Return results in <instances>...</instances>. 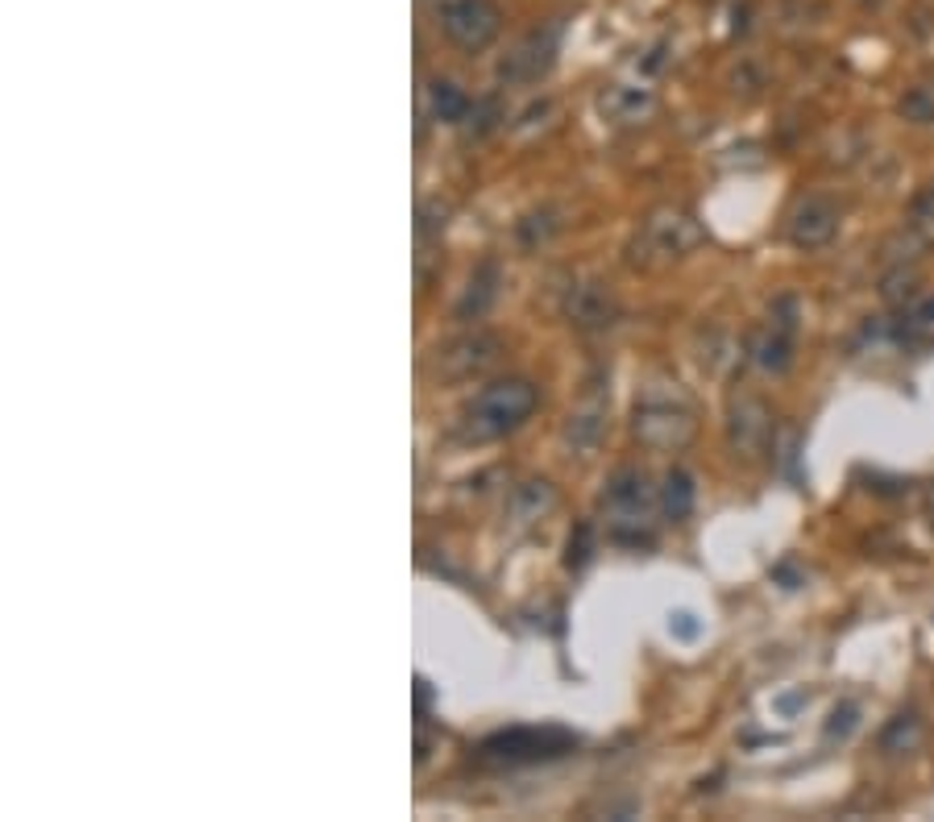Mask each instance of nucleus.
<instances>
[{"label": "nucleus", "instance_id": "obj_1", "mask_svg": "<svg viewBox=\"0 0 934 822\" xmlns=\"http://www.w3.org/2000/svg\"><path fill=\"white\" fill-rule=\"evenodd\" d=\"M540 391L528 382V378H503V382H491L474 407L466 412V428L462 437L466 441H494L503 432H512L519 423L537 412Z\"/></svg>", "mask_w": 934, "mask_h": 822}, {"label": "nucleus", "instance_id": "obj_2", "mask_svg": "<svg viewBox=\"0 0 934 822\" xmlns=\"http://www.w3.org/2000/svg\"><path fill=\"white\" fill-rule=\"evenodd\" d=\"M573 748H578V735L560 728H512L491 735L482 744V756L498 760V764H532V760H553V756H565Z\"/></svg>", "mask_w": 934, "mask_h": 822}, {"label": "nucleus", "instance_id": "obj_3", "mask_svg": "<svg viewBox=\"0 0 934 822\" xmlns=\"http://www.w3.org/2000/svg\"><path fill=\"white\" fill-rule=\"evenodd\" d=\"M610 507V536L615 541H648V511H653V491L640 470H619L607 482Z\"/></svg>", "mask_w": 934, "mask_h": 822}, {"label": "nucleus", "instance_id": "obj_4", "mask_svg": "<svg viewBox=\"0 0 934 822\" xmlns=\"http://www.w3.org/2000/svg\"><path fill=\"white\" fill-rule=\"evenodd\" d=\"M635 437H640V445L648 448H660V453H669V448H685L694 441V416L681 407V403H665V400H644L635 407Z\"/></svg>", "mask_w": 934, "mask_h": 822}, {"label": "nucleus", "instance_id": "obj_5", "mask_svg": "<svg viewBox=\"0 0 934 822\" xmlns=\"http://www.w3.org/2000/svg\"><path fill=\"white\" fill-rule=\"evenodd\" d=\"M557 63V25H537L498 59V79L503 84H537L540 75Z\"/></svg>", "mask_w": 934, "mask_h": 822}, {"label": "nucleus", "instance_id": "obj_6", "mask_svg": "<svg viewBox=\"0 0 934 822\" xmlns=\"http://www.w3.org/2000/svg\"><path fill=\"white\" fill-rule=\"evenodd\" d=\"M444 38L453 42V47L462 50H487L498 38V9H494L491 0H453L449 9H444Z\"/></svg>", "mask_w": 934, "mask_h": 822}, {"label": "nucleus", "instance_id": "obj_7", "mask_svg": "<svg viewBox=\"0 0 934 822\" xmlns=\"http://www.w3.org/2000/svg\"><path fill=\"white\" fill-rule=\"evenodd\" d=\"M702 225L681 208H656L648 220H644V250L648 254H660V258H685L702 245Z\"/></svg>", "mask_w": 934, "mask_h": 822}, {"label": "nucleus", "instance_id": "obj_8", "mask_svg": "<svg viewBox=\"0 0 934 822\" xmlns=\"http://www.w3.org/2000/svg\"><path fill=\"white\" fill-rule=\"evenodd\" d=\"M727 441L740 457H760L769 453L772 441V412L760 395H735L727 412Z\"/></svg>", "mask_w": 934, "mask_h": 822}, {"label": "nucleus", "instance_id": "obj_9", "mask_svg": "<svg viewBox=\"0 0 934 822\" xmlns=\"http://www.w3.org/2000/svg\"><path fill=\"white\" fill-rule=\"evenodd\" d=\"M494 357H498V337L474 329L462 332L453 341H444L437 357H432V375L441 378H474L478 370H487Z\"/></svg>", "mask_w": 934, "mask_h": 822}, {"label": "nucleus", "instance_id": "obj_10", "mask_svg": "<svg viewBox=\"0 0 934 822\" xmlns=\"http://www.w3.org/2000/svg\"><path fill=\"white\" fill-rule=\"evenodd\" d=\"M615 316H619V304H615L607 282L585 279L569 287V295H565V320H569L573 329H585V332L607 329Z\"/></svg>", "mask_w": 934, "mask_h": 822}, {"label": "nucleus", "instance_id": "obj_11", "mask_svg": "<svg viewBox=\"0 0 934 822\" xmlns=\"http://www.w3.org/2000/svg\"><path fill=\"white\" fill-rule=\"evenodd\" d=\"M835 233H840V208L831 200H822V195L802 200L794 216H790V241L797 250H822V245H831Z\"/></svg>", "mask_w": 934, "mask_h": 822}, {"label": "nucleus", "instance_id": "obj_12", "mask_svg": "<svg viewBox=\"0 0 934 822\" xmlns=\"http://www.w3.org/2000/svg\"><path fill=\"white\" fill-rule=\"evenodd\" d=\"M790 332L794 329L781 325V320L747 332V357H752V366H760L765 375H785L790 362H794V337Z\"/></svg>", "mask_w": 934, "mask_h": 822}, {"label": "nucleus", "instance_id": "obj_13", "mask_svg": "<svg viewBox=\"0 0 934 822\" xmlns=\"http://www.w3.org/2000/svg\"><path fill=\"white\" fill-rule=\"evenodd\" d=\"M603 428H607V403L598 400V391H585L582 407H573V412H569V423H565V441L585 453V448L598 445Z\"/></svg>", "mask_w": 934, "mask_h": 822}, {"label": "nucleus", "instance_id": "obj_14", "mask_svg": "<svg viewBox=\"0 0 934 822\" xmlns=\"http://www.w3.org/2000/svg\"><path fill=\"white\" fill-rule=\"evenodd\" d=\"M598 109H603L610 121H619V125H640V121H644L656 109V100H653V92H648V88H628V84H615V88H607V92H603Z\"/></svg>", "mask_w": 934, "mask_h": 822}, {"label": "nucleus", "instance_id": "obj_15", "mask_svg": "<svg viewBox=\"0 0 934 822\" xmlns=\"http://www.w3.org/2000/svg\"><path fill=\"white\" fill-rule=\"evenodd\" d=\"M428 109H432V117H441V121H466L469 117V109H474V100H469L457 84H449V79H432L428 84Z\"/></svg>", "mask_w": 934, "mask_h": 822}, {"label": "nucleus", "instance_id": "obj_16", "mask_svg": "<svg viewBox=\"0 0 934 822\" xmlns=\"http://www.w3.org/2000/svg\"><path fill=\"white\" fill-rule=\"evenodd\" d=\"M660 511L665 519H685L694 511V478L685 470H669L665 473V486H660Z\"/></svg>", "mask_w": 934, "mask_h": 822}, {"label": "nucleus", "instance_id": "obj_17", "mask_svg": "<svg viewBox=\"0 0 934 822\" xmlns=\"http://www.w3.org/2000/svg\"><path fill=\"white\" fill-rule=\"evenodd\" d=\"M494 295H498V270H494V266H482V270L469 279V291L462 295V304H457V316H462V320H478V316L494 304Z\"/></svg>", "mask_w": 934, "mask_h": 822}, {"label": "nucleus", "instance_id": "obj_18", "mask_svg": "<svg viewBox=\"0 0 934 822\" xmlns=\"http://www.w3.org/2000/svg\"><path fill=\"white\" fill-rule=\"evenodd\" d=\"M918 739H922V719H918V714H897V719L881 731V753L885 756L913 753Z\"/></svg>", "mask_w": 934, "mask_h": 822}, {"label": "nucleus", "instance_id": "obj_19", "mask_svg": "<svg viewBox=\"0 0 934 822\" xmlns=\"http://www.w3.org/2000/svg\"><path fill=\"white\" fill-rule=\"evenodd\" d=\"M897 113L910 125H931L934 121V84H913L910 92L897 100Z\"/></svg>", "mask_w": 934, "mask_h": 822}, {"label": "nucleus", "instance_id": "obj_20", "mask_svg": "<svg viewBox=\"0 0 934 822\" xmlns=\"http://www.w3.org/2000/svg\"><path fill=\"white\" fill-rule=\"evenodd\" d=\"M553 507V486L548 482H523L515 491V516L519 519H540Z\"/></svg>", "mask_w": 934, "mask_h": 822}, {"label": "nucleus", "instance_id": "obj_21", "mask_svg": "<svg viewBox=\"0 0 934 822\" xmlns=\"http://www.w3.org/2000/svg\"><path fill=\"white\" fill-rule=\"evenodd\" d=\"M881 295H885V304H893V307L910 304L913 295H918V275H913V270H893V275H885V282H881Z\"/></svg>", "mask_w": 934, "mask_h": 822}, {"label": "nucleus", "instance_id": "obj_22", "mask_svg": "<svg viewBox=\"0 0 934 822\" xmlns=\"http://www.w3.org/2000/svg\"><path fill=\"white\" fill-rule=\"evenodd\" d=\"M910 229L922 241H934V188H926L910 208Z\"/></svg>", "mask_w": 934, "mask_h": 822}, {"label": "nucleus", "instance_id": "obj_23", "mask_svg": "<svg viewBox=\"0 0 934 822\" xmlns=\"http://www.w3.org/2000/svg\"><path fill=\"white\" fill-rule=\"evenodd\" d=\"M856 714H860V710L851 703L835 706V710H831V723H826V739H847V735L856 731Z\"/></svg>", "mask_w": 934, "mask_h": 822}, {"label": "nucleus", "instance_id": "obj_24", "mask_svg": "<svg viewBox=\"0 0 934 822\" xmlns=\"http://www.w3.org/2000/svg\"><path fill=\"white\" fill-rule=\"evenodd\" d=\"M469 134H487V129H494V121H498V100H482V104H474L469 109Z\"/></svg>", "mask_w": 934, "mask_h": 822}, {"label": "nucleus", "instance_id": "obj_25", "mask_svg": "<svg viewBox=\"0 0 934 822\" xmlns=\"http://www.w3.org/2000/svg\"><path fill=\"white\" fill-rule=\"evenodd\" d=\"M910 325H913V329H934V295H931V300H922V304H913Z\"/></svg>", "mask_w": 934, "mask_h": 822}, {"label": "nucleus", "instance_id": "obj_26", "mask_svg": "<svg viewBox=\"0 0 934 822\" xmlns=\"http://www.w3.org/2000/svg\"><path fill=\"white\" fill-rule=\"evenodd\" d=\"M585 557H590V528H578V544L569 541V565H582Z\"/></svg>", "mask_w": 934, "mask_h": 822}, {"label": "nucleus", "instance_id": "obj_27", "mask_svg": "<svg viewBox=\"0 0 934 822\" xmlns=\"http://www.w3.org/2000/svg\"><path fill=\"white\" fill-rule=\"evenodd\" d=\"M673 628H678L681 635H698V623H694V615H685V611L673 615Z\"/></svg>", "mask_w": 934, "mask_h": 822}, {"label": "nucleus", "instance_id": "obj_28", "mask_svg": "<svg viewBox=\"0 0 934 822\" xmlns=\"http://www.w3.org/2000/svg\"><path fill=\"white\" fill-rule=\"evenodd\" d=\"M444 4H453V0H444Z\"/></svg>", "mask_w": 934, "mask_h": 822}]
</instances>
